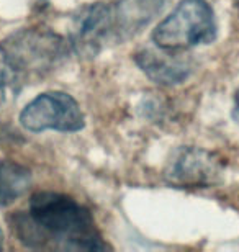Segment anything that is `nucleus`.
<instances>
[{
	"label": "nucleus",
	"mask_w": 239,
	"mask_h": 252,
	"mask_svg": "<svg viewBox=\"0 0 239 252\" xmlns=\"http://www.w3.org/2000/svg\"><path fill=\"white\" fill-rule=\"evenodd\" d=\"M13 233L28 248L59 251H105L92 213L79 201L56 191H38L28 211L15 215Z\"/></svg>",
	"instance_id": "obj_1"
},
{
	"label": "nucleus",
	"mask_w": 239,
	"mask_h": 252,
	"mask_svg": "<svg viewBox=\"0 0 239 252\" xmlns=\"http://www.w3.org/2000/svg\"><path fill=\"white\" fill-rule=\"evenodd\" d=\"M164 0H115L97 2L74 18L70 44L82 56H97L111 44L138 34L157 13Z\"/></svg>",
	"instance_id": "obj_2"
},
{
	"label": "nucleus",
	"mask_w": 239,
	"mask_h": 252,
	"mask_svg": "<svg viewBox=\"0 0 239 252\" xmlns=\"http://www.w3.org/2000/svg\"><path fill=\"white\" fill-rule=\"evenodd\" d=\"M72 44L53 30L22 28L0 41L3 65L20 84L38 80L54 72L68 61Z\"/></svg>",
	"instance_id": "obj_3"
},
{
	"label": "nucleus",
	"mask_w": 239,
	"mask_h": 252,
	"mask_svg": "<svg viewBox=\"0 0 239 252\" xmlns=\"http://www.w3.org/2000/svg\"><path fill=\"white\" fill-rule=\"evenodd\" d=\"M215 36V13L206 0H180L152 32L157 48L175 53L211 43Z\"/></svg>",
	"instance_id": "obj_4"
},
{
	"label": "nucleus",
	"mask_w": 239,
	"mask_h": 252,
	"mask_svg": "<svg viewBox=\"0 0 239 252\" xmlns=\"http://www.w3.org/2000/svg\"><path fill=\"white\" fill-rule=\"evenodd\" d=\"M20 123L33 133L64 131L74 133L84 128L85 118L80 105L64 92H46L32 100L20 113Z\"/></svg>",
	"instance_id": "obj_5"
},
{
	"label": "nucleus",
	"mask_w": 239,
	"mask_h": 252,
	"mask_svg": "<svg viewBox=\"0 0 239 252\" xmlns=\"http://www.w3.org/2000/svg\"><path fill=\"white\" fill-rule=\"evenodd\" d=\"M223 172V159L202 148H182L172 156L164 177L177 189H205L216 184Z\"/></svg>",
	"instance_id": "obj_6"
},
{
	"label": "nucleus",
	"mask_w": 239,
	"mask_h": 252,
	"mask_svg": "<svg viewBox=\"0 0 239 252\" xmlns=\"http://www.w3.org/2000/svg\"><path fill=\"white\" fill-rule=\"evenodd\" d=\"M135 61L147 77L161 85H175L184 82L192 70L189 59L182 58L175 51H166V49L161 51L141 49L136 53Z\"/></svg>",
	"instance_id": "obj_7"
},
{
	"label": "nucleus",
	"mask_w": 239,
	"mask_h": 252,
	"mask_svg": "<svg viewBox=\"0 0 239 252\" xmlns=\"http://www.w3.org/2000/svg\"><path fill=\"white\" fill-rule=\"evenodd\" d=\"M32 174L12 160H0V206H8L27 193Z\"/></svg>",
	"instance_id": "obj_8"
},
{
	"label": "nucleus",
	"mask_w": 239,
	"mask_h": 252,
	"mask_svg": "<svg viewBox=\"0 0 239 252\" xmlns=\"http://www.w3.org/2000/svg\"><path fill=\"white\" fill-rule=\"evenodd\" d=\"M20 87H22V84L3 65V69H0V108H3L8 102H12L17 97Z\"/></svg>",
	"instance_id": "obj_9"
},
{
	"label": "nucleus",
	"mask_w": 239,
	"mask_h": 252,
	"mask_svg": "<svg viewBox=\"0 0 239 252\" xmlns=\"http://www.w3.org/2000/svg\"><path fill=\"white\" fill-rule=\"evenodd\" d=\"M233 115H235L236 122L239 123V95H238V97H236V105H235V113H233Z\"/></svg>",
	"instance_id": "obj_10"
},
{
	"label": "nucleus",
	"mask_w": 239,
	"mask_h": 252,
	"mask_svg": "<svg viewBox=\"0 0 239 252\" xmlns=\"http://www.w3.org/2000/svg\"><path fill=\"white\" fill-rule=\"evenodd\" d=\"M3 246V234H2V229H0V249H2Z\"/></svg>",
	"instance_id": "obj_11"
},
{
	"label": "nucleus",
	"mask_w": 239,
	"mask_h": 252,
	"mask_svg": "<svg viewBox=\"0 0 239 252\" xmlns=\"http://www.w3.org/2000/svg\"><path fill=\"white\" fill-rule=\"evenodd\" d=\"M235 5H236V8H238V12H239V0H235Z\"/></svg>",
	"instance_id": "obj_12"
}]
</instances>
